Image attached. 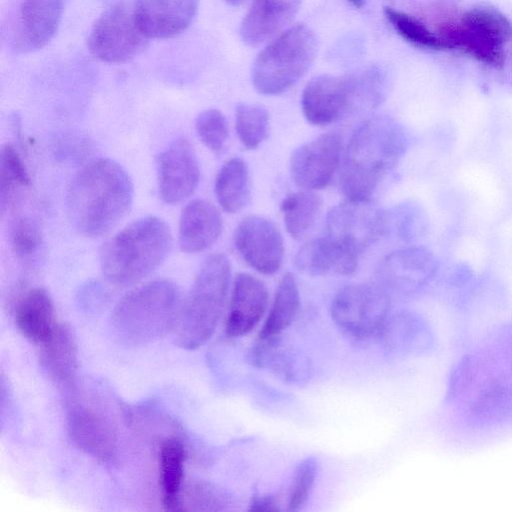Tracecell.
Returning <instances> with one entry per match:
<instances>
[{
	"label": "cell",
	"instance_id": "3",
	"mask_svg": "<svg viewBox=\"0 0 512 512\" xmlns=\"http://www.w3.org/2000/svg\"><path fill=\"white\" fill-rule=\"evenodd\" d=\"M171 247L172 233L165 221L155 216L140 218L103 244L99 254L102 273L115 285L135 283L154 271Z\"/></svg>",
	"mask_w": 512,
	"mask_h": 512
},
{
	"label": "cell",
	"instance_id": "18",
	"mask_svg": "<svg viewBox=\"0 0 512 512\" xmlns=\"http://www.w3.org/2000/svg\"><path fill=\"white\" fill-rule=\"evenodd\" d=\"M199 0H136L137 24L150 39H166L184 32L193 22Z\"/></svg>",
	"mask_w": 512,
	"mask_h": 512
},
{
	"label": "cell",
	"instance_id": "9",
	"mask_svg": "<svg viewBox=\"0 0 512 512\" xmlns=\"http://www.w3.org/2000/svg\"><path fill=\"white\" fill-rule=\"evenodd\" d=\"M390 310L388 291L380 284L353 283L344 286L331 303L336 326L354 339L380 334Z\"/></svg>",
	"mask_w": 512,
	"mask_h": 512
},
{
	"label": "cell",
	"instance_id": "26",
	"mask_svg": "<svg viewBox=\"0 0 512 512\" xmlns=\"http://www.w3.org/2000/svg\"><path fill=\"white\" fill-rule=\"evenodd\" d=\"M380 334L389 350L401 354L424 352L433 343L431 329L424 319L408 311L389 316Z\"/></svg>",
	"mask_w": 512,
	"mask_h": 512
},
{
	"label": "cell",
	"instance_id": "7",
	"mask_svg": "<svg viewBox=\"0 0 512 512\" xmlns=\"http://www.w3.org/2000/svg\"><path fill=\"white\" fill-rule=\"evenodd\" d=\"M316 52L317 39L308 26L289 27L256 57L251 71L254 88L264 95L287 91L311 67Z\"/></svg>",
	"mask_w": 512,
	"mask_h": 512
},
{
	"label": "cell",
	"instance_id": "38",
	"mask_svg": "<svg viewBox=\"0 0 512 512\" xmlns=\"http://www.w3.org/2000/svg\"><path fill=\"white\" fill-rule=\"evenodd\" d=\"M195 129L203 144L215 154H221L228 140V125L224 115L217 109L201 112L195 121Z\"/></svg>",
	"mask_w": 512,
	"mask_h": 512
},
{
	"label": "cell",
	"instance_id": "42",
	"mask_svg": "<svg viewBox=\"0 0 512 512\" xmlns=\"http://www.w3.org/2000/svg\"><path fill=\"white\" fill-rule=\"evenodd\" d=\"M225 1L231 5L237 6V5H241L242 3H244L247 0H225Z\"/></svg>",
	"mask_w": 512,
	"mask_h": 512
},
{
	"label": "cell",
	"instance_id": "23",
	"mask_svg": "<svg viewBox=\"0 0 512 512\" xmlns=\"http://www.w3.org/2000/svg\"><path fill=\"white\" fill-rule=\"evenodd\" d=\"M222 231V218L217 208L203 199L189 202L179 221V246L185 253H197L211 247Z\"/></svg>",
	"mask_w": 512,
	"mask_h": 512
},
{
	"label": "cell",
	"instance_id": "40",
	"mask_svg": "<svg viewBox=\"0 0 512 512\" xmlns=\"http://www.w3.org/2000/svg\"><path fill=\"white\" fill-rule=\"evenodd\" d=\"M251 511H279L281 510L279 498L275 495L261 494L252 498L249 504Z\"/></svg>",
	"mask_w": 512,
	"mask_h": 512
},
{
	"label": "cell",
	"instance_id": "25",
	"mask_svg": "<svg viewBox=\"0 0 512 512\" xmlns=\"http://www.w3.org/2000/svg\"><path fill=\"white\" fill-rule=\"evenodd\" d=\"M15 322L21 334L31 342L41 344L52 333L54 306L48 292L43 288L28 290L18 300Z\"/></svg>",
	"mask_w": 512,
	"mask_h": 512
},
{
	"label": "cell",
	"instance_id": "28",
	"mask_svg": "<svg viewBox=\"0 0 512 512\" xmlns=\"http://www.w3.org/2000/svg\"><path fill=\"white\" fill-rule=\"evenodd\" d=\"M215 195L221 208L228 213H237L250 200V176L246 162L233 157L220 168L215 179Z\"/></svg>",
	"mask_w": 512,
	"mask_h": 512
},
{
	"label": "cell",
	"instance_id": "13",
	"mask_svg": "<svg viewBox=\"0 0 512 512\" xmlns=\"http://www.w3.org/2000/svg\"><path fill=\"white\" fill-rule=\"evenodd\" d=\"M342 138L336 132L323 133L294 150L290 174L304 190L325 188L339 167Z\"/></svg>",
	"mask_w": 512,
	"mask_h": 512
},
{
	"label": "cell",
	"instance_id": "1",
	"mask_svg": "<svg viewBox=\"0 0 512 512\" xmlns=\"http://www.w3.org/2000/svg\"><path fill=\"white\" fill-rule=\"evenodd\" d=\"M132 201L131 178L108 158L94 160L79 170L66 195L69 218L87 237L110 231L126 215Z\"/></svg>",
	"mask_w": 512,
	"mask_h": 512
},
{
	"label": "cell",
	"instance_id": "30",
	"mask_svg": "<svg viewBox=\"0 0 512 512\" xmlns=\"http://www.w3.org/2000/svg\"><path fill=\"white\" fill-rule=\"evenodd\" d=\"M300 308V294L295 277L286 273L280 280L268 316L258 338L281 335L295 320Z\"/></svg>",
	"mask_w": 512,
	"mask_h": 512
},
{
	"label": "cell",
	"instance_id": "14",
	"mask_svg": "<svg viewBox=\"0 0 512 512\" xmlns=\"http://www.w3.org/2000/svg\"><path fill=\"white\" fill-rule=\"evenodd\" d=\"M233 240L242 259L257 272L272 275L280 269L284 243L271 220L258 215L244 218L237 225Z\"/></svg>",
	"mask_w": 512,
	"mask_h": 512
},
{
	"label": "cell",
	"instance_id": "37",
	"mask_svg": "<svg viewBox=\"0 0 512 512\" xmlns=\"http://www.w3.org/2000/svg\"><path fill=\"white\" fill-rule=\"evenodd\" d=\"M9 241L15 256L19 260H28L40 250L43 237L38 223L24 215L11 222Z\"/></svg>",
	"mask_w": 512,
	"mask_h": 512
},
{
	"label": "cell",
	"instance_id": "39",
	"mask_svg": "<svg viewBox=\"0 0 512 512\" xmlns=\"http://www.w3.org/2000/svg\"><path fill=\"white\" fill-rule=\"evenodd\" d=\"M318 460L314 456L303 459L296 467L287 500L289 511H299L307 503L318 473Z\"/></svg>",
	"mask_w": 512,
	"mask_h": 512
},
{
	"label": "cell",
	"instance_id": "31",
	"mask_svg": "<svg viewBox=\"0 0 512 512\" xmlns=\"http://www.w3.org/2000/svg\"><path fill=\"white\" fill-rule=\"evenodd\" d=\"M321 208V199L310 190L287 195L281 203L286 231L300 239L313 226Z\"/></svg>",
	"mask_w": 512,
	"mask_h": 512
},
{
	"label": "cell",
	"instance_id": "20",
	"mask_svg": "<svg viewBox=\"0 0 512 512\" xmlns=\"http://www.w3.org/2000/svg\"><path fill=\"white\" fill-rule=\"evenodd\" d=\"M268 296L260 279L248 273L237 274L225 322L227 336L240 337L251 332L266 312Z\"/></svg>",
	"mask_w": 512,
	"mask_h": 512
},
{
	"label": "cell",
	"instance_id": "5",
	"mask_svg": "<svg viewBox=\"0 0 512 512\" xmlns=\"http://www.w3.org/2000/svg\"><path fill=\"white\" fill-rule=\"evenodd\" d=\"M230 273L229 259L222 253L212 254L203 262L182 299L173 331L177 346L194 350L214 334L224 309Z\"/></svg>",
	"mask_w": 512,
	"mask_h": 512
},
{
	"label": "cell",
	"instance_id": "17",
	"mask_svg": "<svg viewBox=\"0 0 512 512\" xmlns=\"http://www.w3.org/2000/svg\"><path fill=\"white\" fill-rule=\"evenodd\" d=\"M362 252L329 235L306 242L295 255L296 268L311 276L351 275Z\"/></svg>",
	"mask_w": 512,
	"mask_h": 512
},
{
	"label": "cell",
	"instance_id": "2",
	"mask_svg": "<svg viewBox=\"0 0 512 512\" xmlns=\"http://www.w3.org/2000/svg\"><path fill=\"white\" fill-rule=\"evenodd\" d=\"M408 146L407 131L394 119L374 116L363 121L350 138L344 155L340 188L346 199L370 201Z\"/></svg>",
	"mask_w": 512,
	"mask_h": 512
},
{
	"label": "cell",
	"instance_id": "33",
	"mask_svg": "<svg viewBox=\"0 0 512 512\" xmlns=\"http://www.w3.org/2000/svg\"><path fill=\"white\" fill-rule=\"evenodd\" d=\"M30 186L25 165L12 144H5L0 153V203L1 210L15 204L22 190Z\"/></svg>",
	"mask_w": 512,
	"mask_h": 512
},
{
	"label": "cell",
	"instance_id": "22",
	"mask_svg": "<svg viewBox=\"0 0 512 512\" xmlns=\"http://www.w3.org/2000/svg\"><path fill=\"white\" fill-rule=\"evenodd\" d=\"M40 345V364L48 378L59 388L71 389L79 367L78 348L71 327L56 323L52 333Z\"/></svg>",
	"mask_w": 512,
	"mask_h": 512
},
{
	"label": "cell",
	"instance_id": "11",
	"mask_svg": "<svg viewBox=\"0 0 512 512\" xmlns=\"http://www.w3.org/2000/svg\"><path fill=\"white\" fill-rule=\"evenodd\" d=\"M438 268V260L429 249L411 245L387 254L379 263L377 276L387 291L409 296L424 289Z\"/></svg>",
	"mask_w": 512,
	"mask_h": 512
},
{
	"label": "cell",
	"instance_id": "4",
	"mask_svg": "<svg viewBox=\"0 0 512 512\" xmlns=\"http://www.w3.org/2000/svg\"><path fill=\"white\" fill-rule=\"evenodd\" d=\"M182 303L177 285L150 281L127 293L115 305L110 323L115 337L128 346L149 344L173 332Z\"/></svg>",
	"mask_w": 512,
	"mask_h": 512
},
{
	"label": "cell",
	"instance_id": "21",
	"mask_svg": "<svg viewBox=\"0 0 512 512\" xmlns=\"http://www.w3.org/2000/svg\"><path fill=\"white\" fill-rule=\"evenodd\" d=\"M301 0H253L240 25L242 41L257 47L285 31L296 16Z\"/></svg>",
	"mask_w": 512,
	"mask_h": 512
},
{
	"label": "cell",
	"instance_id": "19",
	"mask_svg": "<svg viewBox=\"0 0 512 512\" xmlns=\"http://www.w3.org/2000/svg\"><path fill=\"white\" fill-rule=\"evenodd\" d=\"M69 0H22L16 24V46L22 51L45 47L58 31Z\"/></svg>",
	"mask_w": 512,
	"mask_h": 512
},
{
	"label": "cell",
	"instance_id": "29",
	"mask_svg": "<svg viewBox=\"0 0 512 512\" xmlns=\"http://www.w3.org/2000/svg\"><path fill=\"white\" fill-rule=\"evenodd\" d=\"M470 415L480 424L505 425L512 422V386L494 380L483 387L473 399Z\"/></svg>",
	"mask_w": 512,
	"mask_h": 512
},
{
	"label": "cell",
	"instance_id": "32",
	"mask_svg": "<svg viewBox=\"0 0 512 512\" xmlns=\"http://www.w3.org/2000/svg\"><path fill=\"white\" fill-rule=\"evenodd\" d=\"M429 229V219L423 207L413 201H405L386 211V234L406 242L424 237Z\"/></svg>",
	"mask_w": 512,
	"mask_h": 512
},
{
	"label": "cell",
	"instance_id": "34",
	"mask_svg": "<svg viewBox=\"0 0 512 512\" xmlns=\"http://www.w3.org/2000/svg\"><path fill=\"white\" fill-rule=\"evenodd\" d=\"M235 128L246 148H257L268 136V111L258 104H239L235 112Z\"/></svg>",
	"mask_w": 512,
	"mask_h": 512
},
{
	"label": "cell",
	"instance_id": "16",
	"mask_svg": "<svg viewBox=\"0 0 512 512\" xmlns=\"http://www.w3.org/2000/svg\"><path fill=\"white\" fill-rule=\"evenodd\" d=\"M67 429L73 444L101 462L116 454L117 434L111 421L98 409L74 402L67 410Z\"/></svg>",
	"mask_w": 512,
	"mask_h": 512
},
{
	"label": "cell",
	"instance_id": "41",
	"mask_svg": "<svg viewBox=\"0 0 512 512\" xmlns=\"http://www.w3.org/2000/svg\"><path fill=\"white\" fill-rule=\"evenodd\" d=\"M354 7H357V8H361L364 3H365V0H348Z\"/></svg>",
	"mask_w": 512,
	"mask_h": 512
},
{
	"label": "cell",
	"instance_id": "15",
	"mask_svg": "<svg viewBox=\"0 0 512 512\" xmlns=\"http://www.w3.org/2000/svg\"><path fill=\"white\" fill-rule=\"evenodd\" d=\"M158 189L162 200L175 204L188 198L199 183L200 169L186 138L174 140L158 157Z\"/></svg>",
	"mask_w": 512,
	"mask_h": 512
},
{
	"label": "cell",
	"instance_id": "36",
	"mask_svg": "<svg viewBox=\"0 0 512 512\" xmlns=\"http://www.w3.org/2000/svg\"><path fill=\"white\" fill-rule=\"evenodd\" d=\"M384 14L397 33L408 42L427 49L445 48L440 37L413 16L391 7H385Z\"/></svg>",
	"mask_w": 512,
	"mask_h": 512
},
{
	"label": "cell",
	"instance_id": "35",
	"mask_svg": "<svg viewBox=\"0 0 512 512\" xmlns=\"http://www.w3.org/2000/svg\"><path fill=\"white\" fill-rule=\"evenodd\" d=\"M231 503L226 491L208 482H190L181 492V511H221Z\"/></svg>",
	"mask_w": 512,
	"mask_h": 512
},
{
	"label": "cell",
	"instance_id": "12",
	"mask_svg": "<svg viewBox=\"0 0 512 512\" xmlns=\"http://www.w3.org/2000/svg\"><path fill=\"white\" fill-rule=\"evenodd\" d=\"M327 235L363 252L368 246L386 235V211L370 201L340 203L327 214Z\"/></svg>",
	"mask_w": 512,
	"mask_h": 512
},
{
	"label": "cell",
	"instance_id": "10",
	"mask_svg": "<svg viewBox=\"0 0 512 512\" xmlns=\"http://www.w3.org/2000/svg\"><path fill=\"white\" fill-rule=\"evenodd\" d=\"M148 42L137 24L134 2L123 1L110 6L96 19L87 46L96 59L117 64L140 54Z\"/></svg>",
	"mask_w": 512,
	"mask_h": 512
},
{
	"label": "cell",
	"instance_id": "24",
	"mask_svg": "<svg viewBox=\"0 0 512 512\" xmlns=\"http://www.w3.org/2000/svg\"><path fill=\"white\" fill-rule=\"evenodd\" d=\"M251 360L256 366L269 369L289 383L303 382L309 376L307 357L283 341L281 335L258 338L251 352Z\"/></svg>",
	"mask_w": 512,
	"mask_h": 512
},
{
	"label": "cell",
	"instance_id": "27",
	"mask_svg": "<svg viewBox=\"0 0 512 512\" xmlns=\"http://www.w3.org/2000/svg\"><path fill=\"white\" fill-rule=\"evenodd\" d=\"M185 446L176 436L166 438L159 450V481L162 503L167 511H181Z\"/></svg>",
	"mask_w": 512,
	"mask_h": 512
},
{
	"label": "cell",
	"instance_id": "6",
	"mask_svg": "<svg viewBox=\"0 0 512 512\" xmlns=\"http://www.w3.org/2000/svg\"><path fill=\"white\" fill-rule=\"evenodd\" d=\"M384 77L377 69L345 76L312 78L301 96L302 112L312 125L326 126L354 111L378 106L384 98Z\"/></svg>",
	"mask_w": 512,
	"mask_h": 512
},
{
	"label": "cell",
	"instance_id": "8",
	"mask_svg": "<svg viewBox=\"0 0 512 512\" xmlns=\"http://www.w3.org/2000/svg\"><path fill=\"white\" fill-rule=\"evenodd\" d=\"M445 48H457L487 65L504 60L503 46L512 38V24L493 8H474L457 23L441 25L437 34Z\"/></svg>",
	"mask_w": 512,
	"mask_h": 512
}]
</instances>
